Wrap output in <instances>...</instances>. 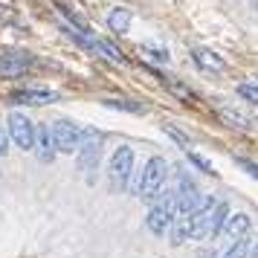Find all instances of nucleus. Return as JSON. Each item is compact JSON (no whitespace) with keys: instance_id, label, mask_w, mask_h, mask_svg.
<instances>
[{"instance_id":"obj_13","label":"nucleus","mask_w":258,"mask_h":258,"mask_svg":"<svg viewBox=\"0 0 258 258\" xmlns=\"http://www.w3.org/2000/svg\"><path fill=\"white\" fill-rule=\"evenodd\" d=\"M171 244L174 246H183L191 238V215H177L174 223H171Z\"/></svg>"},{"instance_id":"obj_3","label":"nucleus","mask_w":258,"mask_h":258,"mask_svg":"<svg viewBox=\"0 0 258 258\" xmlns=\"http://www.w3.org/2000/svg\"><path fill=\"white\" fill-rule=\"evenodd\" d=\"M49 134H52V142H55V151H61V154H73V151L79 154V148H82V142H84L82 125H76L70 119H58L49 128Z\"/></svg>"},{"instance_id":"obj_23","label":"nucleus","mask_w":258,"mask_h":258,"mask_svg":"<svg viewBox=\"0 0 258 258\" xmlns=\"http://www.w3.org/2000/svg\"><path fill=\"white\" fill-rule=\"evenodd\" d=\"M235 165H238V168H244L249 177H255V180H258V163L246 160V157H235Z\"/></svg>"},{"instance_id":"obj_26","label":"nucleus","mask_w":258,"mask_h":258,"mask_svg":"<svg viewBox=\"0 0 258 258\" xmlns=\"http://www.w3.org/2000/svg\"><path fill=\"white\" fill-rule=\"evenodd\" d=\"M249 258H258V244L252 246V249H249Z\"/></svg>"},{"instance_id":"obj_18","label":"nucleus","mask_w":258,"mask_h":258,"mask_svg":"<svg viewBox=\"0 0 258 258\" xmlns=\"http://www.w3.org/2000/svg\"><path fill=\"white\" fill-rule=\"evenodd\" d=\"M249 249H252V246H249V238L244 235V238H238V241L226 249V255H223V258H246V255H249Z\"/></svg>"},{"instance_id":"obj_4","label":"nucleus","mask_w":258,"mask_h":258,"mask_svg":"<svg viewBox=\"0 0 258 258\" xmlns=\"http://www.w3.org/2000/svg\"><path fill=\"white\" fill-rule=\"evenodd\" d=\"M6 125H9V137L15 140L18 148H24V151H32L35 148V125L29 122V116H24V113H9Z\"/></svg>"},{"instance_id":"obj_15","label":"nucleus","mask_w":258,"mask_h":258,"mask_svg":"<svg viewBox=\"0 0 258 258\" xmlns=\"http://www.w3.org/2000/svg\"><path fill=\"white\" fill-rule=\"evenodd\" d=\"M102 105L113 107V110H128V113H145V105L131 102V99H102Z\"/></svg>"},{"instance_id":"obj_21","label":"nucleus","mask_w":258,"mask_h":258,"mask_svg":"<svg viewBox=\"0 0 258 258\" xmlns=\"http://www.w3.org/2000/svg\"><path fill=\"white\" fill-rule=\"evenodd\" d=\"M186 157H188V163H195V165L200 168V171H206V174H215L212 163H209V160H203V157H200V154L195 151V148H191V151H186Z\"/></svg>"},{"instance_id":"obj_16","label":"nucleus","mask_w":258,"mask_h":258,"mask_svg":"<svg viewBox=\"0 0 258 258\" xmlns=\"http://www.w3.org/2000/svg\"><path fill=\"white\" fill-rule=\"evenodd\" d=\"M165 87H168L177 99H183V102H198L195 90H191V87H186L183 82H177V79H165Z\"/></svg>"},{"instance_id":"obj_2","label":"nucleus","mask_w":258,"mask_h":258,"mask_svg":"<svg viewBox=\"0 0 258 258\" xmlns=\"http://www.w3.org/2000/svg\"><path fill=\"white\" fill-rule=\"evenodd\" d=\"M165 171H168V163H165L163 157H151V160L145 163V168L140 171V180H137L134 191L145 200H154L160 195L163 183H165Z\"/></svg>"},{"instance_id":"obj_20","label":"nucleus","mask_w":258,"mask_h":258,"mask_svg":"<svg viewBox=\"0 0 258 258\" xmlns=\"http://www.w3.org/2000/svg\"><path fill=\"white\" fill-rule=\"evenodd\" d=\"M218 116L229 125V128H246V116H241V113H235V110H218Z\"/></svg>"},{"instance_id":"obj_22","label":"nucleus","mask_w":258,"mask_h":258,"mask_svg":"<svg viewBox=\"0 0 258 258\" xmlns=\"http://www.w3.org/2000/svg\"><path fill=\"white\" fill-rule=\"evenodd\" d=\"M238 93H241V99H246V102L258 105V82L255 84H241V87H238Z\"/></svg>"},{"instance_id":"obj_1","label":"nucleus","mask_w":258,"mask_h":258,"mask_svg":"<svg viewBox=\"0 0 258 258\" xmlns=\"http://www.w3.org/2000/svg\"><path fill=\"white\" fill-rule=\"evenodd\" d=\"M229 218V206L223 200H206L191 215V238H215L221 235L223 223Z\"/></svg>"},{"instance_id":"obj_11","label":"nucleus","mask_w":258,"mask_h":258,"mask_svg":"<svg viewBox=\"0 0 258 258\" xmlns=\"http://www.w3.org/2000/svg\"><path fill=\"white\" fill-rule=\"evenodd\" d=\"M35 154L41 163H52L55 160V142H52V134H49V128H38L35 131Z\"/></svg>"},{"instance_id":"obj_24","label":"nucleus","mask_w":258,"mask_h":258,"mask_svg":"<svg viewBox=\"0 0 258 258\" xmlns=\"http://www.w3.org/2000/svg\"><path fill=\"white\" fill-rule=\"evenodd\" d=\"M142 52H145V55H151L154 61H168V52H163V49H148V47H142Z\"/></svg>"},{"instance_id":"obj_10","label":"nucleus","mask_w":258,"mask_h":258,"mask_svg":"<svg viewBox=\"0 0 258 258\" xmlns=\"http://www.w3.org/2000/svg\"><path fill=\"white\" fill-rule=\"evenodd\" d=\"M249 223H252V221H249V215H246V212H235V215H229V218H226V223H223L221 232L235 244L238 238H244V235L249 232Z\"/></svg>"},{"instance_id":"obj_14","label":"nucleus","mask_w":258,"mask_h":258,"mask_svg":"<svg viewBox=\"0 0 258 258\" xmlns=\"http://www.w3.org/2000/svg\"><path fill=\"white\" fill-rule=\"evenodd\" d=\"M107 26H110V32H116V35L128 32V26H131V9H125V6H116L113 12L107 15Z\"/></svg>"},{"instance_id":"obj_9","label":"nucleus","mask_w":258,"mask_h":258,"mask_svg":"<svg viewBox=\"0 0 258 258\" xmlns=\"http://www.w3.org/2000/svg\"><path fill=\"white\" fill-rule=\"evenodd\" d=\"M12 105H52L58 102V93L52 90H38V87H24V90H15L9 96Z\"/></svg>"},{"instance_id":"obj_25","label":"nucleus","mask_w":258,"mask_h":258,"mask_svg":"<svg viewBox=\"0 0 258 258\" xmlns=\"http://www.w3.org/2000/svg\"><path fill=\"white\" fill-rule=\"evenodd\" d=\"M6 151H9V131L0 125V157H3Z\"/></svg>"},{"instance_id":"obj_19","label":"nucleus","mask_w":258,"mask_h":258,"mask_svg":"<svg viewBox=\"0 0 258 258\" xmlns=\"http://www.w3.org/2000/svg\"><path fill=\"white\" fill-rule=\"evenodd\" d=\"M163 131H165V134H168V137H171V140L177 142V145H180V148H183V151H191V140H188V137L183 134V131H177L174 125H168V122L163 125Z\"/></svg>"},{"instance_id":"obj_7","label":"nucleus","mask_w":258,"mask_h":258,"mask_svg":"<svg viewBox=\"0 0 258 258\" xmlns=\"http://www.w3.org/2000/svg\"><path fill=\"white\" fill-rule=\"evenodd\" d=\"M131 171H134V151H131L128 145H122L110 157V180H113V186H119V188L128 186Z\"/></svg>"},{"instance_id":"obj_27","label":"nucleus","mask_w":258,"mask_h":258,"mask_svg":"<svg viewBox=\"0 0 258 258\" xmlns=\"http://www.w3.org/2000/svg\"><path fill=\"white\" fill-rule=\"evenodd\" d=\"M255 82H258V79H255Z\"/></svg>"},{"instance_id":"obj_12","label":"nucleus","mask_w":258,"mask_h":258,"mask_svg":"<svg viewBox=\"0 0 258 258\" xmlns=\"http://www.w3.org/2000/svg\"><path fill=\"white\" fill-rule=\"evenodd\" d=\"M191 58H195V64H198L200 70H209V73H221L226 64H223V58L218 55V52H212V49H195L191 52Z\"/></svg>"},{"instance_id":"obj_5","label":"nucleus","mask_w":258,"mask_h":258,"mask_svg":"<svg viewBox=\"0 0 258 258\" xmlns=\"http://www.w3.org/2000/svg\"><path fill=\"white\" fill-rule=\"evenodd\" d=\"M99 160H102V134L84 131V142H82V148H79V168H82L84 174H93Z\"/></svg>"},{"instance_id":"obj_8","label":"nucleus","mask_w":258,"mask_h":258,"mask_svg":"<svg viewBox=\"0 0 258 258\" xmlns=\"http://www.w3.org/2000/svg\"><path fill=\"white\" fill-rule=\"evenodd\" d=\"M177 191V215H195L200 209V188L195 186V180L180 177V186Z\"/></svg>"},{"instance_id":"obj_17","label":"nucleus","mask_w":258,"mask_h":258,"mask_svg":"<svg viewBox=\"0 0 258 258\" xmlns=\"http://www.w3.org/2000/svg\"><path fill=\"white\" fill-rule=\"evenodd\" d=\"M96 52L105 55V58H110V61H116V64H125V55H122L110 41H99V38H96Z\"/></svg>"},{"instance_id":"obj_6","label":"nucleus","mask_w":258,"mask_h":258,"mask_svg":"<svg viewBox=\"0 0 258 258\" xmlns=\"http://www.w3.org/2000/svg\"><path fill=\"white\" fill-rule=\"evenodd\" d=\"M32 64H35V58H32L29 52L6 49V52H0V79H18V76H24Z\"/></svg>"}]
</instances>
